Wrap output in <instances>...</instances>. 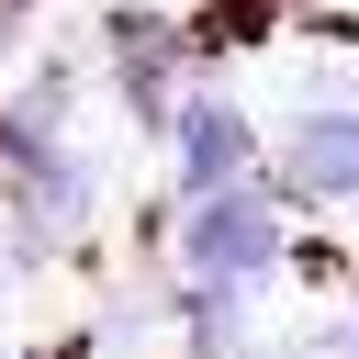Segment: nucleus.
<instances>
[{
    "label": "nucleus",
    "mask_w": 359,
    "mask_h": 359,
    "mask_svg": "<svg viewBox=\"0 0 359 359\" xmlns=\"http://www.w3.org/2000/svg\"><path fill=\"white\" fill-rule=\"evenodd\" d=\"M236 180H269L258 168V123H247L236 90H191L168 112V202H213Z\"/></svg>",
    "instance_id": "2"
},
{
    "label": "nucleus",
    "mask_w": 359,
    "mask_h": 359,
    "mask_svg": "<svg viewBox=\"0 0 359 359\" xmlns=\"http://www.w3.org/2000/svg\"><path fill=\"white\" fill-rule=\"evenodd\" d=\"M269 180L303 213H359V101H292V123L269 146Z\"/></svg>",
    "instance_id": "3"
},
{
    "label": "nucleus",
    "mask_w": 359,
    "mask_h": 359,
    "mask_svg": "<svg viewBox=\"0 0 359 359\" xmlns=\"http://www.w3.org/2000/svg\"><path fill=\"white\" fill-rule=\"evenodd\" d=\"M292 191L280 180H236L213 202H168V269L180 280H213V292H269L303 247H292Z\"/></svg>",
    "instance_id": "1"
}]
</instances>
